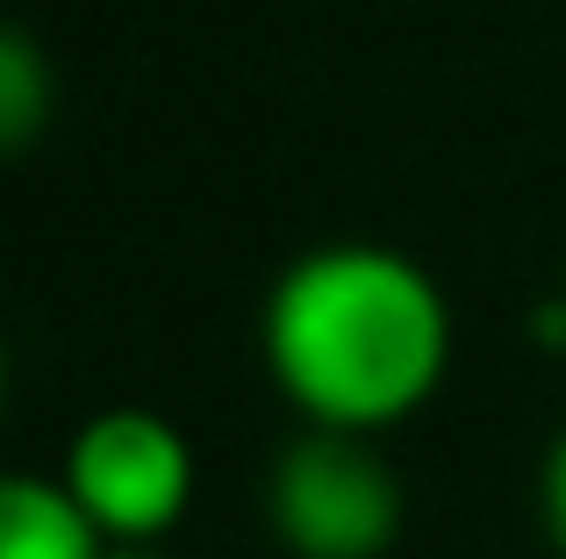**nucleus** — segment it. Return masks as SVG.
<instances>
[{
    "mask_svg": "<svg viewBox=\"0 0 566 559\" xmlns=\"http://www.w3.org/2000/svg\"><path fill=\"white\" fill-rule=\"evenodd\" d=\"M72 503L101 524L115 552H144L187 517L193 503V445L172 416L158 409H101L72 431L65 445V474Z\"/></svg>",
    "mask_w": 566,
    "mask_h": 559,
    "instance_id": "nucleus-3",
    "label": "nucleus"
},
{
    "mask_svg": "<svg viewBox=\"0 0 566 559\" xmlns=\"http://www.w3.org/2000/svg\"><path fill=\"white\" fill-rule=\"evenodd\" d=\"M115 559H172V552H158V546H144V552H115Z\"/></svg>",
    "mask_w": 566,
    "mask_h": 559,
    "instance_id": "nucleus-7",
    "label": "nucleus"
},
{
    "mask_svg": "<svg viewBox=\"0 0 566 559\" xmlns=\"http://www.w3.org/2000/svg\"><path fill=\"white\" fill-rule=\"evenodd\" d=\"M51 65H43L36 36L29 29H8L0 36V144L8 151H29V144L43 137V123H51Z\"/></svg>",
    "mask_w": 566,
    "mask_h": 559,
    "instance_id": "nucleus-5",
    "label": "nucleus"
},
{
    "mask_svg": "<svg viewBox=\"0 0 566 559\" xmlns=\"http://www.w3.org/2000/svg\"><path fill=\"white\" fill-rule=\"evenodd\" d=\"M538 517H545L553 552L566 559V431L545 445V466H538Z\"/></svg>",
    "mask_w": 566,
    "mask_h": 559,
    "instance_id": "nucleus-6",
    "label": "nucleus"
},
{
    "mask_svg": "<svg viewBox=\"0 0 566 559\" xmlns=\"http://www.w3.org/2000/svg\"><path fill=\"white\" fill-rule=\"evenodd\" d=\"M259 351L308 431L380 437L452 373V302L409 252L337 238L280 266L265 287Z\"/></svg>",
    "mask_w": 566,
    "mask_h": 559,
    "instance_id": "nucleus-1",
    "label": "nucleus"
},
{
    "mask_svg": "<svg viewBox=\"0 0 566 559\" xmlns=\"http://www.w3.org/2000/svg\"><path fill=\"white\" fill-rule=\"evenodd\" d=\"M0 559H115L101 524L51 474L0 481Z\"/></svg>",
    "mask_w": 566,
    "mask_h": 559,
    "instance_id": "nucleus-4",
    "label": "nucleus"
},
{
    "mask_svg": "<svg viewBox=\"0 0 566 559\" xmlns=\"http://www.w3.org/2000/svg\"><path fill=\"white\" fill-rule=\"evenodd\" d=\"M401 517V474L374 437L302 431L265 466V524L294 559H387Z\"/></svg>",
    "mask_w": 566,
    "mask_h": 559,
    "instance_id": "nucleus-2",
    "label": "nucleus"
}]
</instances>
